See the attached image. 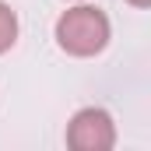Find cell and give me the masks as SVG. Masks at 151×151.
Instances as JSON below:
<instances>
[{
	"label": "cell",
	"instance_id": "2",
	"mask_svg": "<svg viewBox=\"0 0 151 151\" xmlns=\"http://www.w3.org/2000/svg\"><path fill=\"white\" fill-rule=\"evenodd\" d=\"M67 148L70 151H113L116 123L102 106H84L67 123Z\"/></svg>",
	"mask_w": 151,
	"mask_h": 151
},
{
	"label": "cell",
	"instance_id": "1",
	"mask_svg": "<svg viewBox=\"0 0 151 151\" xmlns=\"http://www.w3.org/2000/svg\"><path fill=\"white\" fill-rule=\"evenodd\" d=\"M53 35H56V46H60L67 56L88 60V56H99V53L109 46L113 25H109V18H106L102 7L77 0L74 7H67V11L56 18Z\"/></svg>",
	"mask_w": 151,
	"mask_h": 151
},
{
	"label": "cell",
	"instance_id": "5",
	"mask_svg": "<svg viewBox=\"0 0 151 151\" xmlns=\"http://www.w3.org/2000/svg\"><path fill=\"white\" fill-rule=\"evenodd\" d=\"M74 4H77V0H74Z\"/></svg>",
	"mask_w": 151,
	"mask_h": 151
},
{
	"label": "cell",
	"instance_id": "3",
	"mask_svg": "<svg viewBox=\"0 0 151 151\" xmlns=\"http://www.w3.org/2000/svg\"><path fill=\"white\" fill-rule=\"evenodd\" d=\"M18 42V14L11 11V4L0 0V56Z\"/></svg>",
	"mask_w": 151,
	"mask_h": 151
},
{
	"label": "cell",
	"instance_id": "4",
	"mask_svg": "<svg viewBox=\"0 0 151 151\" xmlns=\"http://www.w3.org/2000/svg\"><path fill=\"white\" fill-rule=\"evenodd\" d=\"M127 4H130V7H137V11H144V7H148L151 0H127Z\"/></svg>",
	"mask_w": 151,
	"mask_h": 151
}]
</instances>
